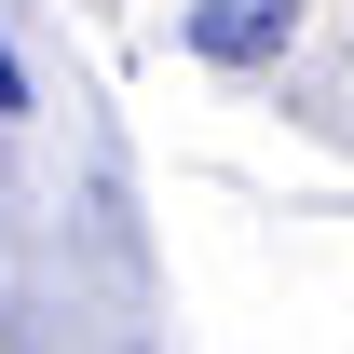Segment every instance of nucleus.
<instances>
[{"mask_svg": "<svg viewBox=\"0 0 354 354\" xmlns=\"http://www.w3.org/2000/svg\"><path fill=\"white\" fill-rule=\"evenodd\" d=\"M300 41V0H191V55L205 68H272Z\"/></svg>", "mask_w": 354, "mask_h": 354, "instance_id": "nucleus-1", "label": "nucleus"}, {"mask_svg": "<svg viewBox=\"0 0 354 354\" xmlns=\"http://www.w3.org/2000/svg\"><path fill=\"white\" fill-rule=\"evenodd\" d=\"M0 123H28V68H14V41H0Z\"/></svg>", "mask_w": 354, "mask_h": 354, "instance_id": "nucleus-2", "label": "nucleus"}]
</instances>
